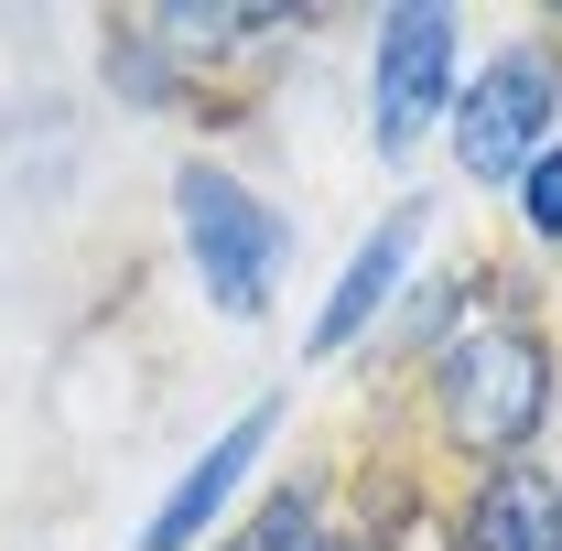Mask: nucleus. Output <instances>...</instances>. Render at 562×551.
<instances>
[{
  "label": "nucleus",
  "instance_id": "11",
  "mask_svg": "<svg viewBox=\"0 0 562 551\" xmlns=\"http://www.w3.org/2000/svg\"><path fill=\"white\" fill-rule=\"evenodd\" d=\"M552 551H562V541H552Z\"/></svg>",
  "mask_w": 562,
  "mask_h": 551
},
{
  "label": "nucleus",
  "instance_id": "3",
  "mask_svg": "<svg viewBox=\"0 0 562 551\" xmlns=\"http://www.w3.org/2000/svg\"><path fill=\"white\" fill-rule=\"evenodd\" d=\"M443 87H454V22L443 11H390L379 22V76H368V140L412 151L443 109Z\"/></svg>",
  "mask_w": 562,
  "mask_h": 551
},
{
  "label": "nucleus",
  "instance_id": "8",
  "mask_svg": "<svg viewBox=\"0 0 562 551\" xmlns=\"http://www.w3.org/2000/svg\"><path fill=\"white\" fill-rule=\"evenodd\" d=\"M530 227H541V238H562V151H541V162H530Z\"/></svg>",
  "mask_w": 562,
  "mask_h": 551
},
{
  "label": "nucleus",
  "instance_id": "7",
  "mask_svg": "<svg viewBox=\"0 0 562 551\" xmlns=\"http://www.w3.org/2000/svg\"><path fill=\"white\" fill-rule=\"evenodd\" d=\"M465 541H476V551H552V541H562V486L530 476V465H508V476L476 497Z\"/></svg>",
  "mask_w": 562,
  "mask_h": 551
},
{
  "label": "nucleus",
  "instance_id": "1",
  "mask_svg": "<svg viewBox=\"0 0 562 551\" xmlns=\"http://www.w3.org/2000/svg\"><path fill=\"white\" fill-rule=\"evenodd\" d=\"M173 206H184V249H195V271H206V303L216 314H271L281 292V216L238 184V173H216V162H184L173 173Z\"/></svg>",
  "mask_w": 562,
  "mask_h": 551
},
{
  "label": "nucleus",
  "instance_id": "9",
  "mask_svg": "<svg viewBox=\"0 0 562 551\" xmlns=\"http://www.w3.org/2000/svg\"><path fill=\"white\" fill-rule=\"evenodd\" d=\"M303 519H314V508H303V497H281L271 519H260L249 541H227V551H292V541H303Z\"/></svg>",
  "mask_w": 562,
  "mask_h": 551
},
{
  "label": "nucleus",
  "instance_id": "6",
  "mask_svg": "<svg viewBox=\"0 0 562 551\" xmlns=\"http://www.w3.org/2000/svg\"><path fill=\"white\" fill-rule=\"evenodd\" d=\"M412 238H422V206H390V216H379V238H368V249L347 260L336 303L314 314V346H325V357H336L347 336H368V314L390 303V281H401V260H412Z\"/></svg>",
  "mask_w": 562,
  "mask_h": 551
},
{
  "label": "nucleus",
  "instance_id": "2",
  "mask_svg": "<svg viewBox=\"0 0 562 551\" xmlns=\"http://www.w3.org/2000/svg\"><path fill=\"white\" fill-rule=\"evenodd\" d=\"M541 412H552V357H541V336L476 325V336L443 357V432H454V443L508 454V443L541 432Z\"/></svg>",
  "mask_w": 562,
  "mask_h": 551
},
{
  "label": "nucleus",
  "instance_id": "10",
  "mask_svg": "<svg viewBox=\"0 0 562 551\" xmlns=\"http://www.w3.org/2000/svg\"><path fill=\"white\" fill-rule=\"evenodd\" d=\"M325 551H357V541H325Z\"/></svg>",
  "mask_w": 562,
  "mask_h": 551
},
{
  "label": "nucleus",
  "instance_id": "4",
  "mask_svg": "<svg viewBox=\"0 0 562 551\" xmlns=\"http://www.w3.org/2000/svg\"><path fill=\"white\" fill-rule=\"evenodd\" d=\"M541 131H552V66L541 55H497L476 87H465V120H454V162L465 173H530L541 162Z\"/></svg>",
  "mask_w": 562,
  "mask_h": 551
},
{
  "label": "nucleus",
  "instance_id": "5",
  "mask_svg": "<svg viewBox=\"0 0 562 551\" xmlns=\"http://www.w3.org/2000/svg\"><path fill=\"white\" fill-rule=\"evenodd\" d=\"M260 443H271V412H238V421H227V432H216V443H206V454L184 465V486L162 497V519L140 530V551H184V541H195V530H206V519H216V508L238 497V476L260 465Z\"/></svg>",
  "mask_w": 562,
  "mask_h": 551
}]
</instances>
